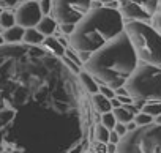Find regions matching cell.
Segmentation results:
<instances>
[{
    "instance_id": "obj_10",
    "label": "cell",
    "mask_w": 161,
    "mask_h": 153,
    "mask_svg": "<svg viewBox=\"0 0 161 153\" xmlns=\"http://www.w3.org/2000/svg\"><path fill=\"white\" fill-rule=\"evenodd\" d=\"M79 81H80V85H82V89H84L87 93L95 95V93H98V92H100V87H98V84H97L95 78H93V76H92L90 73H87V71L79 73Z\"/></svg>"
},
{
    "instance_id": "obj_13",
    "label": "cell",
    "mask_w": 161,
    "mask_h": 153,
    "mask_svg": "<svg viewBox=\"0 0 161 153\" xmlns=\"http://www.w3.org/2000/svg\"><path fill=\"white\" fill-rule=\"evenodd\" d=\"M43 44H44V47H46V49H49V51H51L52 54H55V55H58V57H62V55L65 54V49H63V43H62L60 40H57V38L47 36V38H44Z\"/></svg>"
},
{
    "instance_id": "obj_2",
    "label": "cell",
    "mask_w": 161,
    "mask_h": 153,
    "mask_svg": "<svg viewBox=\"0 0 161 153\" xmlns=\"http://www.w3.org/2000/svg\"><path fill=\"white\" fill-rule=\"evenodd\" d=\"M87 73L111 89L123 87L137 68V54L128 33L123 30L115 40L95 51L86 62Z\"/></svg>"
},
{
    "instance_id": "obj_38",
    "label": "cell",
    "mask_w": 161,
    "mask_h": 153,
    "mask_svg": "<svg viewBox=\"0 0 161 153\" xmlns=\"http://www.w3.org/2000/svg\"><path fill=\"white\" fill-rule=\"evenodd\" d=\"M159 7H161V0H159Z\"/></svg>"
},
{
    "instance_id": "obj_1",
    "label": "cell",
    "mask_w": 161,
    "mask_h": 153,
    "mask_svg": "<svg viewBox=\"0 0 161 153\" xmlns=\"http://www.w3.org/2000/svg\"><path fill=\"white\" fill-rule=\"evenodd\" d=\"M84 89L58 55L0 44V153H87Z\"/></svg>"
},
{
    "instance_id": "obj_26",
    "label": "cell",
    "mask_w": 161,
    "mask_h": 153,
    "mask_svg": "<svg viewBox=\"0 0 161 153\" xmlns=\"http://www.w3.org/2000/svg\"><path fill=\"white\" fill-rule=\"evenodd\" d=\"M155 27H156V30L161 33V7L158 8V11H156V14H155Z\"/></svg>"
},
{
    "instance_id": "obj_8",
    "label": "cell",
    "mask_w": 161,
    "mask_h": 153,
    "mask_svg": "<svg viewBox=\"0 0 161 153\" xmlns=\"http://www.w3.org/2000/svg\"><path fill=\"white\" fill-rule=\"evenodd\" d=\"M158 8H159V0H128L122 5L123 14L136 21L153 18Z\"/></svg>"
},
{
    "instance_id": "obj_6",
    "label": "cell",
    "mask_w": 161,
    "mask_h": 153,
    "mask_svg": "<svg viewBox=\"0 0 161 153\" xmlns=\"http://www.w3.org/2000/svg\"><path fill=\"white\" fill-rule=\"evenodd\" d=\"M117 153H161V125L137 126L122 137Z\"/></svg>"
},
{
    "instance_id": "obj_14",
    "label": "cell",
    "mask_w": 161,
    "mask_h": 153,
    "mask_svg": "<svg viewBox=\"0 0 161 153\" xmlns=\"http://www.w3.org/2000/svg\"><path fill=\"white\" fill-rule=\"evenodd\" d=\"M112 112H114V115H115V118H117V122H120V123H130V122H133L134 120V112H131L128 107H125V106H122V107H117V109H112Z\"/></svg>"
},
{
    "instance_id": "obj_29",
    "label": "cell",
    "mask_w": 161,
    "mask_h": 153,
    "mask_svg": "<svg viewBox=\"0 0 161 153\" xmlns=\"http://www.w3.org/2000/svg\"><path fill=\"white\" fill-rule=\"evenodd\" d=\"M114 92H115V96H126V95H130L128 90H126V87H119Z\"/></svg>"
},
{
    "instance_id": "obj_19",
    "label": "cell",
    "mask_w": 161,
    "mask_h": 153,
    "mask_svg": "<svg viewBox=\"0 0 161 153\" xmlns=\"http://www.w3.org/2000/svg\"><path fill=\"white\" fill-rule=\"evenodd\" d=\"M101 123H103L109 131H112V129L115 128V125H117V118H115L114 112L111 111V112H104V114H101Z\"/></svg>"
},
{
    "instance_id": "obj_20",
    "label": "cell",
    "mask_w": 161,
    "mask_h": 153,
    "mask_svg": "<svg viewBox=\"0 0 161 153\" xmlns=\"http://www.w3.org/2000/svg\"><path fill=\"white\" fill-rule=\"evenodd\" d=\"M134 122H136V125H137V126H145V125L153 123V117L141 111V112H137V114L134 115Z\"/></svg>"
},
{
    "instance_id": "obj_16",
    "label": "cell",
    "mask_w": 161,
    "mask_h": 153,
    "mask_svg": "<svg viewBox=\"0 0 161 153\" xmlns=\"http://www.w3.org/2000/svg\"><path fill=\"white\" fill-rule=\"evenodd\" d=\"M24 41H25L27 44H33V46H36V44L43 43L44 38H43V33H41L40 30L29 29V30H25V33H24Z\"/></svg>"
},
{
    "instance_id": "obj_27",
    "label": "cell",
    "mask_w": 161,
    "mask_h": 153,
    "mask_svg": "<svg viewBox=\"0 0 161 153\" xmlns=\"http://www.w3.org/2000/svg\"><path fill=\"white\" fill-rule=\"evenodd\" d=\"M120 140H122V137H120L114 129H112V131H111V134H109V142H112V144H117V145H119V144H120Z\"/></svg>"
},
{
    "instance_id": "obj_3",
    "label": "cell",
    "mask_w": 161,
    "mask_h": 153,
    "mask_svg": "<svg viewBox=\"0 0 161 153\" xmlns=\"http://www.w3.org/2000/svg\"><path fill=\"white\" fill-rule=\"evenodd\" d=\"M123 32L122 14L112 8H97L87 13L82 21L77 22L69 43L77 52L92 55L95 51L115 40Z\"/></svg>"
},
{
    "instance_id": "obj_37",
    "label": "cell",
    "mask_w": 161,
    "mask_h": 153,
    "mask_svg": "<svg viewBox=\"0 0 161 153\" xmlns=\"http://www.w3.org/2000/svg\"><path fill=\"white\" fill-rule=\"evenodd\" d=\"M125 2H128V0H122V5H123V3H125Z\"/></svg>"
},
{
    "instance_id": "obj_33",
    "label": "cell",
    "mask_w": 161,
    "mask_h": 153,
    "mask_svg": "<svg viewBox=\"0 0 161 153\" xmlns=\"http://www.w3.org/2000/svg\"><path fill=\"white\" fill-rule=\"evenodd\" d=\"M126 128H128V133H130V131H134V129L137 128V125H136V122L133 120V122H130V123H126Z\"/></svg>"
},
{
    "instance_id": "obj_25",
    "label": "cell",
    "mask_w": 161,
    "mask_h": 153,
    "mask_svg": "<svg viewBox=\"0 0 161 153\" xmlns=\"http://www.w3.org/2000/svg\"><path fill=\"white\" fill-rule=\"evenodd\" d=\"M19 2H22V0H0V7L2 8H11V7L18 5Z\"/></svg>"
},
{
    "instance_id": "obj_31",
    "label": "cell",
    "mask_w": 161,
    "mask_h": 153,
    "mask_svg": "<svg viewBox=\"0 0 161 153\" xmlns=\"http://www.w3.org/2000/svg\"><path fill=\"white\" fill-rule=\"evenodd\" d=\"M111 104H112V109H117V107H122V106H123L122 101H120L117 96H114V98L111 100Z\"/></svg>"
},
{
    "instance_id": "obj_36",
    "label": "cell",
    "mask_w": 161,
    "mask_h": 153,
    "mask_svg": "<svg viewBox=\"0 0 161 153\" xmlns=\"http://www.w3.org/2000/svg\"><path fill=\"white\" fill-rule=\"evenodd\" d=\"M87 153H97V151H95V150L92 148V150H87Z\"/></svg>"
},
{
    "instance_id": "obj_9",
    "label": "cell",
    "mask_w": 161,
    "mask_h": 153,
    "mask_svg": "<svg viewBox=\"0 0 161 153\" xmlns=\"http://www.w3.org/2000/svg\"><path fill=\"white\" fill-rule=\"evenodd\" d=\"M14 18H16L18 25L30 29L33 25H38V22L43 18V11H41V7L36 2H25L16 10Z\"/></svg>"
},
{
    "instance_id": "obj_7",
    "label": "cell",
    "mask_w": 161,
    "mask_h": 153,
    "mask_svg": "<svg viewBox=\"0 0 161 153\" xmlns=\"http://www.w3.org/2000/svg\"><path fill=\"white\" fill-rule=\"evenodd\" d=\"M92 0H52V13L60 25H76L89 13Z\"/></svg>"
},
{
    "instance_id": "obj_28",
    "label": "cell",
    "mask_w": 161,
    "mask_h": 153,
    "mask_svg": "<svg viewBox=\"0 0 161 153\" xmlns=\"http://www.w3.org/2000/svg\"><path fill=\"white\" fill-rule=\"evenodd\" d=\"M65 54L68 55V58H69L71 62H74V63H76L77 66H80V60H79V58H77V57H76V55H74V54H73L71 51H65Z\"/></svg>"
},
{
    "instance_id": "obj_4",
    "label": "cell",
    "mask_w": 161,
    "mask_h": 153,
    "mask_svg": "<svg viewBox=\"0 0 161 153\" xmlns=\"http://www.w3.org/2000/svg\"><path fill=\"white\" fill-rule=\"evenodd\" d=\"M125 32L133 43L137 58L150 65H161V33L156 29L141 21H133L125 25Z\"/></svg>"
},
{
    "instance_id": "obj_5",
    "label": "cell",
    "mask_w": 161,
    "mask_h": 153,
    "mask_svg": "<svg viewBox=\"0 0 161 153\" xmlns=\"http://www.w3.org/2000/svg\"><path fill=\"white\" fill-rule=\"evenodd\" d=\"M130 96L141 101H161V68L156 65H141L125 84Z\"/></svg>"
},
{
    "instance_id": "obj_15",
    "label": "cell",
    "mask_w": 161,
    "mask_h": 153,
    "mask_svg": "<svg viewBox=\"0 0 161 153\" xmlns=\"http://www.w3.org/2000/svg\"><path fill=\"white\" fill-rule=\"evenodd\" d=\"M38 30L43 33V35H46V36H49V35H52L54 32H55V19H51V18H41V21L38 22Z\"/></svg>"
},
{
    "instance_id": "obj_11",
    "label": "cell",
    "mask_w": 161,
    "mask_h": 153,
    "mask_svg": "<svg viewBox=\"0 0 161 153\" xmlns=\"http://www.w3.org/2000/svg\"><path fill=\"white\" fill-rule=\"evenodd\" d=\"M92 104H93V109H95L98 114H104V112H111V111H112L111 100L106 98L103 93H95V95H92Z\"/></svg>"
},
{
    "instance_id": "obj_17",
    "label": "cell",
    "mask_w": 161,
    "mask_h": 153,
    "mask_svg": "<svg viewBox=\"0 0 161 153\" xmlns=\"http://www.w3.org/2000/svg\"><path fill=\"white\" fill-rule=\"evenodd\" d=\"M109 134H111V131L101 123H98L97 126H95V129H93V137H95V140H98V142H104V144H108L109 142Z\"/></svg>"
},
{
    "instance_id": "obj_34",
    "label": "cell",
    "mask_w": 161,
    "mask_h": 153,
    "mask_svg": "<svg viewBox=\"0 0 161 153\" xmlns=\"http://www.w3.org/2000/svg\"><path fill=\"white\" fill-rule=\"evenodd\" d=\"M155 123H158V125H161V114H159L158 117H155Z\"/></svg>"
},
{
    "instance_id": "obj_24",
    "label": "cell",
    "mask_w": 161,
    "mask_h": 153,
    "mask_svg": "<svg viewBox=\"0 0 161 153\" xmlns=\"http://www.w3.org/2000/svg\"><path fill=\"white\" fill-rule=\"evenodd\" d=\"M100 93H103L106 98H109V100H112L114 96H115V92H114V89H111L109 85H106V87H101L100 89Z\"/></svg>"
},
{
    "instance_id": "obj_35",
    "label": "cell",
    "mask_w": 161,
    "mask_h": 153,
    "mask_svg": "<svg viewBox=\"0 0 161 153\" xmlns=\"http://www.w3.org/2000/svg\"><path fill=\"white\" fill-rule=\"evenodd\" d=\"M98 2H103V3H111V2H115V0H98Z\"/></svg>"
},
{
    "instance_id": "obj_12",
    "label": "cell",
    "mask_w": 161,
    "mask_h": 153,
    "mask_svg": "<svg viewBox=\"0 0 161 153\" xmlns=\"http://www.w3.org/2000/svg\"><path fill=\"white\" fill-rule=\"evenodd\" d=\"M24 29L21 27V25H18V27H10V29H7L5 30V33H3V40L5 41H8V43H19L22 38H24Z\"/></svg>"
},
{
    "instance_id": "obj_18",
    "label": "cell",
    "mask_w": 161,
    "mask_h": 153,
    "mask_svg": "<svg viewBox=\"0 0 161 153\" xmlns=\"http://www.w3.org/2000/svg\"><path fill=\"white\" fill-rule=\"evenodd\" d=\"M142 112L152 115L153 118L158 117L161 114V101H148V103H145L144 107H142Z\"/></svg>"
},
{
    "instance_id": "obj_23",
    "label": "cell",
    "mask_w": 161,
    "mask_h": 153,
    "mask_svg": "<svg viewBox=\"0 0 161 153\" xmlns=\"http://www.w3.org/2000/svg\"><path fill=\"white\" fill-rule=\"evenodd\" d=\"M97 153H108V144H104V142H98V140H95V144H93V147H92Z\"/></svg>"
},
{
    "instance_id": "obj_22",
    "label": "cell",
    "mask_w": 161,
    "mask_h": 153,
    "mask_svg": "<svg viewBox=\"0 0 161 153\" xmlns=\"http://www.w3.org/2000/svg\"><path fill=\"white\" fill-rule=\"evenodd\" d=\"M114 131H115L120 137H123V136H126V134H128V128H126V125H125V123H120V122H117V125H115Z\"/></svg>"
},
{
    "instance_id": "obj_21",
    "label": "cell",
    "mask_w": 161,
    "mask_h": 153,
    "mask_svg": "<svg viewBox=\"0 0 161 153\" xmlns=\"http://www.w3.org/2000/svg\"><path fill=\"white\" fill-rule=\"evenodd\" d=\"M14 22H16V18H14L11 13L3 11L2 14H0V27H7V29H10V27L14 25Z\"/></svg>"
},
{
    "instance_id": "obj_32",
    "label": "cell",
    "mask_w": 161,
    "mask_h": 153,
    "mask_svg": "<svg viewBox=\"0 0 161 153\" xmlns=\"http://www.w3.org/2000/svg\"><path fill=\"white\" fill-rule=\"evenodd\" d=\"M117 144H112V142H108V153H117Z\"/></svg>"
},
{
    "instance_id": "obj_30",
    "label": "cell",
    "mask_w": 161,
    "mask_h": 153,
    "mask_svg": "<svg viewBox=\"0 0 161 153\" xmlns=\"http://www.w3.org/2000/svg\"><path fill=\"white\" fill-rule=\"evenodd\" d=\"M49 10H51V2L49 0H41V11L49 13Z\"/></svg>"
}]
</instances>
